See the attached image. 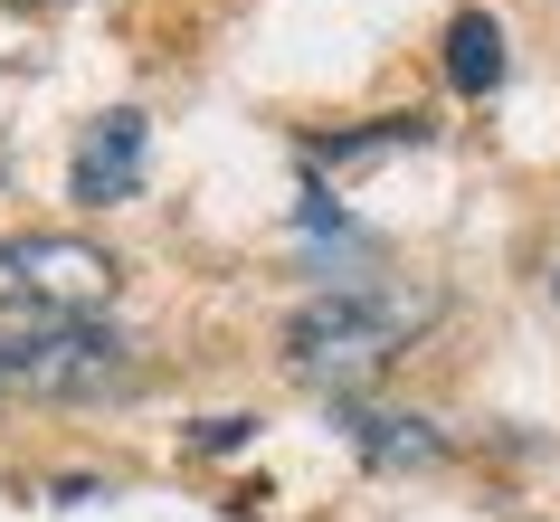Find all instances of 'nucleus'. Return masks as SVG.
<instances>
[{"mask_svg":"<svg viewBox=\"0 0 560 522\" xmlns=\"http://www.w3.org/2000/svg\"><path fill=\"white\" fill-rule=\"evenodd\" d=\"M133 380V343L105 333L95 314H30L20 333H0V390L30 399H105Z\"/></svg>","mask_w":560,"mask_h":522,"instance_id":"f257e3e1","label":"nucleus"},{"mask_svg":"<svg viewBox=\"0 0 560 522\" xmlns=\"http://www.w3.org/2000/svg\"><path fill=\"white\" fill-rule=\"evenodd\" d=\"M399 343H409V323L389 314V304H371V294H332V304L295 314L285 361H295L304 380H324V390H361L371 371L399 361Z\"/></svg>","mask_w":560,"mask_h":522,"instance_id":"f03ea898","label":"nucleus"},{"mask_svg":"<svg viewBox=\"0 0 560 522\" xmlns=\"http://www.w3.org/2000/svg\"><path fill=\"white\" fill-rule=\"evenodd\" d=\"M0 304L10 314H105L115 257L86 237H10L0 247Z\"/></svg>","mask_w":560,"mask_h":522,"instance_id":"7ed1b4c3","label":"nucleus"},{"mask_svg":"<svg viewBox=\"0 0 560 522\" xmlns=\"http://www.w3.org/2000/svg\"><path fill=\"white\" fill-rule=\"evenodd\" d=\"M133 181H143V115H115L77 152V200H133Z\"/></svg>","mask_w":560,"mask_h":522,"instance_id":"20e7f679","label":"nucleus"},{"mask_svg":"<svg viewBox=\"0 0 560 522\" xmlns=\"http://www.w3.org/2000/svg\"><path fill=\"white\" fill-rule=\"evenodd\" d=\"M446 77H456L466 95H494L503 86V30L485 20V10H466V20L446 30Z\"/></svg>","mask_w":560,"mask_h":522,"instance_id":"39448f33","label":"nucleus"},{"mask_svg":"<svg viewBox=\"0 0 560 522\" xmlns=\"http://www.w3.org/2000/svg\"><path fill=\"white\" fill-rule=\"evenodd\" d=\"M352 437L371 446V456H438V437L399 428V408H352Z\"/></svg>","mask_w":560,"mask_h":522,"instance_id":"423d86ee","label":"nucleus"}]
</instances>
